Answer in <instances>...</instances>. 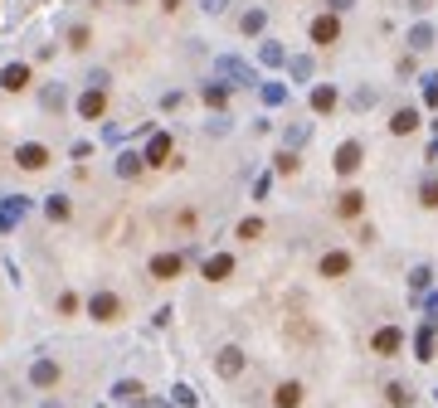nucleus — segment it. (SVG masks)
Returning <instances> with one entry per match:
<instances>
[{
    "mask_svg": "<svg viewBox=\"0 0 438 408\" xmlns=\"http://www.w3.org/2000/svg\"><path fill=\"white\" fill-rule=\"evenodd\" d=\"M384 399H389V408H409L414 404V394H409V384H384Z\"/></svg>",
    "mask_w": 438,
    "mask_h": 408,
    "instance_id": "aec40b11",
    "label": "nucleus"
},
{
    "mask_svg": "<svg viewBox=\"0 0 438 408\" xmlns=\"http://www.w3.org/2000/svg\"><path fill=\"white\" fill-rule=\"evenodd\" d=\"M88 44H93V29H88V25H68V49H73V54H83Z\"/></svg>",
    "mask_w": 438,
    "mask_h": 408,
    "instance_id": "4be33fe9",
    "label": "nucleus"
},
{
    "mask_svg": "<svg viewBox=\"0 0 438 408\" xmlns=\"http://www.w3.org/2000/svg\"><path fill=\"white\" fill-rule=\"evenodd\" d=\"M141 161H146V165H170V136H165V132H156L151 141H146Z\"/></svg>",
    "mask_w": 438,
    "mask_h": 408,
    "instance_id": "f8f14e48",
    "label": "nucleus"
},
{
    "mask_svg": "<svg viewBox=\"0 0 438 408\" xmlns=\"http://www.w3.org/2000/svg\"><path fill=\"white\" fill-rule=\"evenodd\" d=\"M103 112H108V88H88V93L78 98V117L83 122H98Z\"/></svg>",
    "mask_w": 438,
    "mask_h": 408,
    "instance_id": "1a4fd4ad",
    "label": "nucleus"
},
{
    "mask_svg": "<svg viewBox=\"0 0 438 408\" xmlns=\"http://www.w3.org/2000/svg\"><path fill=\"white\" fill-rule=\"evenodd\" d=\"M175 404H180V408H195V394L185 389V384H175Z\"/></svg>",
    "mask_w": 438,
    "mask_h": 408,
    "instance_id": "2f4dec72",
    "label": "nucleus"
},
{
    "mask_svg": "<svg viewBox=\"0 0 438 408\" xmlns=\"http://www.w3.org/2000/svg\"><path fill=\"white\" fill-rule=\"evenodd\" d=\"M39 108L44 112H63L68 108V88H63V83H44V88H39Z\"/></svg>",
    "mask_w": 438,
    "mask_h": 408,
    "instance_id": "ddd939ff",
    "label": "nucleus"
},
{
    "mask_svg": "<svg viewBox=\"0 0 438 408\" xmlns=\"http://www.w3.org/2000/svg\"><path fill=\"white\" fill-rule=\"evenodd\" d=\"M370 350L380 355V360L399 355V350H404V330H399V326H380L375 335H370Z\"/></svg>",
    "mask_w": 438,
    "mask_h": 408,
    "instance_id": "39448f33",
    "label": "nucleus"
},
{
    "mask_svg": "<svg viewBox=\"0 0 438 408\" xmlns=\"http://www.w3.org/2000/svg\"><path fill=\"white\" fill-rule=\"evenodd\" d=\"M360 156H365V146H360V141H341V146H336V156H331L336 175H356V170H360Z\"/></svg>",
    "mask_w": 438,
    "mask_h": 408,
    "instance_id": "423d86ee",
    "label": "nucleus"
},
{
    "mask_svg": "<svg viewBox=\"0 0 438 408\" xmlns=\"http://www.w3.org/2000/svg\"><path fill=\"white\" fill-rule=\"evenodd\" d=\"M141 151H122V156H117V175H122V180H137L141 175Z\"/></svg>",
    "mask_w": 438,
    "mask_h": 408,
    "instance_id": "6ab92c4d",
    "label": "nucleus"
},
{
    "mask_svg": "<svg viewBox=\"0 0 438 408\" xmlns=\"http://www.w3.org/2000/svg\"><path fill=\"white\" fill-rule=\"evenodd\" d=\"M263 29V10H248L244 15V34H258Z\"/></svg>",
    "mask_w": 438,
    "mask_h": 408,
    "instance_id": "c756f323",
    "label": "nucleus"
},
{
    "mask_svg": "<svg viewBox=\"0 0 438 408\" xmlns=\"http://www.w3.org/2000/svg\"><path fill=\"white\" fill-rule=\"evenodd\" d=\"M161 10H180V0H161Z\"/></svg>",
    "mask_w": 438,
    "mask_h": 408,
    "instance_id": "72a5a7b5",
    "label": "nucleus"
},
{
    "mask_svg": "<svg viewBox=\"0 0 438 408\" xmlns=\"http://www.w3.org/2000/svg\"><path fill=\"white\" fill-rule=\"evenodd\" d=\"M29 83H34V68H29V63H5V68H0V88H5V93H25Z\"/></svg>",
    "mask_w": 438,
    "mask_h": 408,
    "instance_id": "6e6552de",
    "label": "nucleus"
},
{
    "mask_svg": "<svg viewBox=\"0 0 438 408\" xmlns=\"http://www.w3.org/2000/svg\"><path fill=\"white\" fill-rule=\"evenodd\" d=\"M336 39H341V15H317V20H312V44L327 49Z\"/></svg>",
    "mask_w": 438,
    "mask_h": 408,
    "instance_id": "9d476101",
    "label": "nucleus"
},
{
    "mask_svg": "<svg viewBox=\"0 0 438 408\" xmlns=\"http://www.w3.org/2000/svg\"><path fill=\"white\" fill-rule=\"evenodd\" d=\"M180 268H185V253H156V258L146 263V272H151L156 282H175Z\"/></svg>",
    "mask_w": 438,
    "mask_h": 408,
    "instance_id": "20e7f679",
    "label": "nucleus"
},
{
    "mask_svg": "<svg viewBox=\"0 0 438 408\" xmlns=\"http://www.w3.org/2000/svg\"><path fill=\"white\" fill-rule=\"evenodd\" d=\"M44 214L54 219V224H63V219L73 214V204H68V194H49V204H44Z\"/></svg>",
    "mask_w": 438,
    "mask_h": 408,
    "instance_id": "412c9836",
    "label": "nucleus"
},
{
    "mask_svg": "<svg viewBox=\"0 0 438 408\" xmlns=\"http://www.w3.org/2000/svg\"><path fill=\"white\" fill-rule=\"evenodd\" d=\"M360 209H365V194L360 190H346L341 199H336V214L341 219H360Z\"/></svg>",
    "mask_w": 438,
    "mask_h": 408,
    "instance_id": "f3484780",
    "label": "nucleus"
},
{
    "mask_svg": "<svg viewBox=\"0 0 438 408\" xmlns=\"http://www.w3.org/2000/svg\"><path fill=\"white\" fill-rule=\"evenodd\" d=\"M302 399H307V389L297 380H282L273 389V408H302Z\"/></svg>",
    "mask_w": 438,
    "mask_h": 408,
    "instance_id": "9b49d317",
    "label": "nucleus"
},
{
    "mask_svg": "<svg viewBox=\"0 0 438 408\" xmlns=\"http://www.w3.org/2000/svg\"><path fill=\"white\" fill-rule=\"evenodd\" d=\"M234 272V258L229 253H215V258H205V282H224Z\"/></svg>",
    "mask_w": 438,
    "mask_h": 408,
    "instance_id": "dca6fc26",
    "label": "nucleus"
},
{
    "mask_svg": "<svg viewBox=\"0 0 438 408\" xmlns=\"http://www.w3.org/2000/svg\"><path fill=\"white\" fill-rule=\"evenodd\" d=\"M317 268H322V277H346V272H351V253H341V248H336V253H322Z\"/></svg>",
    "mask_w": 438,
    "mask_h": 408,
    "instance_id": "4468645a",
    "label": "nucleus"
},
{
    "mask_svg": "<svg viewBox=\"0 0 438 408\" xmlns=\"http://www.w3.org/2000/svg\"><path fill=\"white\" fill-rule=\"evenodd\" d=\"M312 108H317V112H331V108H336V88H331V83H322V88L312 93Z\"/></svg>",
    "mask_w": 438,
    "mask_h": 408,
    "instance_id": "5701e85b",
    "label": "nucleus"
},
{
    "mask_svg": "<svg viewBox=\"0 0 438 408\" xmlns=\"http://www.w3.org/2000/svg\"><path fill=\"white\" fill-rule=\"evenodd\" d=\"M419 199H424V209H438V175H429V180L419 185Z\"/></svg>",
    "mask_w": 438,
    "mask_h": 408,
    "instance_id": "b1692460",
    "label": "nucleus"
},
{
    "mask_svg": "<svg viewBox=\"0 0 438 408\" xmlns=\"http://www.w3.org/2000/svg\"><path fill=\"white\" fill-rule=\"evenodd\" d=\"M49 161H54V156H49L44 141H20V146H15V165L29 170V175H34V170H49Z\"/></svg>",
    "mask_w": 438,
    "mask_h": 408,
    "instance_id": "7ed1b4c3",
    "label": "nucleus"
},
{
    "mask_svg": "<svg viewBox=\"0 0 438 408\" xmlns=\"http://www.w3.org/2000/svg\"><path fill=\"white\" fill-rule=\"evenodd\" d=\"M239 239H244V244H258V239H263V219H244V224H239Z\"/></svg>",
    "mask_w": 438,
    "mask_h": 408,
    "instance_id": "393cba45",
    "label": "nucleus"
},
{
    "mask_svg": "<svg viewBox=\"0 0 438 408\" xmlns=\"http://www.w3.org/2000/svg\"><path fill=\"white\" fill-rule=\"evenodd\" d=\"M29 389H39V394H49V389H58V384H63V365H58L54 355H39V360H34V365H29Z\"/></svg>",
    "mask_w": 438,
    "mask_h": 408,
    "instance_id": "f03ea898",
    "label": "nucleus"
},
{
    "mask_svg": "<svg viewBox=\"0 0 438 408\" xmlns=\"http://www.w3.org/2000/svg\"><path fill=\"white\" fill-rule=\"evenodd\" d=\"M219 73H229V78H248L244 63H234V58H224V63H219Z\"/></svg>",
    "mask_w": 438,
    "mask_h": 408,
    "instance_id": "7c9ffc66",
    "label": "nucleus"
},
{
    "mask_svg": "<svg viewBox=\"0 0 438 408\" xmlns=\"http://www.w3.org/2000/svg\"><path fill=\"white\" fill-rule=\"evenodd\" d=\"M205 103H210V108H224V103H229V88L210 83V88H205Z\"/></svg>",
    "mask_w": 438,
    "mask_h": 408,
    "instance_id": "a878e982",
    "label": "nucleus"
},
{
    "mask_svg": "<svg viewBox=\"0 0 438 408\" xmlns=\"http://www.w3.org/2000/svg\"><path fill=\"white\" fill-rule=\"evenodd\" d=\"M389 132H394V136H409V132H419V108H399L394 117H389Z\"/></svg>",
    "mask_w": 438,
    "mask_h": 408,
    "instance_id": "2eb2a0df",
    "label": "nucleus"
},
{
    "mask_svg": "<svg viewBox=\"0 0 438 408\" xmlns=\"http://www.w3.org/2000/svg\"><path fill=\"white\" fill-rule=\"evenodd\" d=\"M122 5H141V0H122Z\"/></svg>",
    "mask_w": 438,
    "mask_h": 408,
    "instance_id": "f704fd0d",
    "label": "nucleus"
},
{
    "mask_svg": "<svg viewBox=\"0 0 438 408\" xmlns=\"http://www.w3.org/2000/svg\"><path fill=\"white\" fill-rule=\"evenodd\" d=\"M215 375L219 380H239V375H244V350H239V345H224V350L215 355Z\"/></svg>",
    "mask_w": 438,
    "mask_h": 408,
    "instance_id": "0eeeda50",
    "label": "nucleus"
},
{
    "mask_svg": "<svg viewBox=\"0 0 438 408\" xmlns=\"http://www.w3.org/2000/svg\"><path fill=\"white\" fill-rule=\"evenodd\" d=\"M297 156H292V151H282V156H277V175H297Z\"/></svg>",
    "mask_w": 438,
    "mask_h": 408,
    "instance_id": "cd10ccee",
    "label": "nucleus"
},
{
    "mask_svg": "<svg viewBox=\"0 0 438 408\" xmlns=\"http://www.w3.org/2000/svg\"><path fill=\"white\" fill-rule=\"evenodd\" d=\"M112 399H122V404H141L146 389H141L137 380H117V384H112Z\"/></svg>",
    "mask_w": 438,
    "mask_h": 408,
    "instance_id": "a211bd4d",
    "label": "nucleus"
},
{
    "mask_svg": "<svg viewBox=\"0 0 438 408\" xmlns=\"http://www.w3.org/2000/svg\"><path fill=\"white\" fill-rule=\"evenodd\" d=\"M429 350H434V330L424 326V330H419V360H434Z\"/></svg>",
    "mask_w": 438,
    "mask_h": 408,
    "instance_id": "c85d7f7f",
    "label": "nucleus"
},
{
    "mask_svg": "<svg viewBox=\"0 0 438 408\" xmlns=\"http://www.w3.org/2000/svg\"><path fill=\"white\" fill-rule=\"evenodd\" d=\"M83 301H78V292H58V316H73Z\"/></svg>",
    "mask_w": 438,
    "mask_h": 408,
    "instance_id": "bb28decb",
    "label": "nucleus"
},
{
    "mask_svg": "<svg viewBox=\"0 0 438 408\" xmlns=\"http://www.w3.org/2000/svg\"><path fill=\"white\" fill-rule=\"evenodd\" d=\"M122 311H127V306H122V297H117L112 287H98V292L88 297V316H93L98 326H117V321H122Z\"/></svg>",
    "mask_w": 438,
    "mask_h": 408,
    "instance_id": "f257e3e1",
    "label": "nucleus"
},
{
    "mask_svg": "<svg viewBox=\"0 0 438 408\" xmlns=\"http://www.w3.org/2000/svg\"><path fill=\"white\" fill-rule=\"evenodd\" d=\"M205 10H224V0H205Z\"/></svg>",
    "mask_w": 438,
    "mask_h": 408,
    "instance_id": "473e14b6",
    "label": "nucleus"
}]
</instances>
